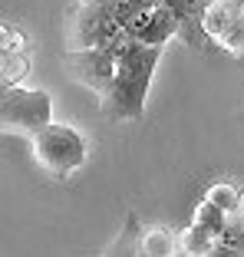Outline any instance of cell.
<instances>
[{
  "label": "cell",
  "mask_w": 244,
  "mask_h": 257,
  "mask_svg": "<svg viewBox=\"0 0 244 257\" xmlns=\"http://www.w3.org/2000/svg\"><path fill=\"white\" fill-rule=\"evenodd\" d=\"M159 43H132L126 53L115 60V73L109 89L99 96V109L109 122H132L142 119L145 99H149V86H152L155 66L162 60Z\"/></svg>",
  "instance_id": "6da1fadb"
},
{
  "label": "cell",
  "mask_w": 244,
  "mask_h": 257,
  "mask_svg": "<svg viewBox=\"0 0 244 257\" xmlns=\"http://www.w3.org/2000/svg\"><path fill=\"white\" fill-rule=\"evenodd\" d=\"M33 142V159L37 165L43 168L46 175H53V178H69L73 172L86 165L89 159V139L79 132V128L66 125V122H46L40 132L30 136Z\"/></svg>",
  "instance_id": "7a4b0ae2"
},
{
  "label": "cell",
  "mask_w": 244,
  "mask_h": 257,
  "mask_svg": "<svg viewBox=\"0 0 244 257\" xmlns=\"http://www.w3.org/2000/svg\"><path fill=\"white\" fill-rule=\"evenodd\" d=\"M53 119V99L46 89H27L0 79V132L33 136Z\"/></svg>",
  "instance_id": "3957f363"
},
{
  "label": "cell",
  "mask_w": 244,
  "mask_h": 257,
  "mask_svg": "<svg viewBox=\"0 0 244 257\" xmlns=\"http://www.w3.org/2000/svg\"><path fill=\"white\" fill-rule=\"evenodd\" d=\"M66 63V73L73 79H79L83 86H89L92 92H106L109 83H112V73H115V60L102 50V46H83V50H66L63 56Z\"/></svg>",
  "instance_id": "277c9868"
},
{
  "label": "cell",
  "mask_w": 244,
  "mask_h": 257,
  "mask_svg": "<svg viewBox=\"0 0 244 257\" xmlns=\"http://www.w3.org/2000/svg\"><path fill=\"white\" fill-rule=\"evenodd\" d=\"M237 63H244V50H241V56H237Z\"/></svg>",
  "instance_id": "5b68a950"
}]
</instances>
